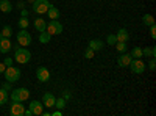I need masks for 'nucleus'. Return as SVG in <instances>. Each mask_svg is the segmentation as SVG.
<instances>
[{"mask_svg": "<svg viewBox=\"0 0 156 116\" xmlns=\"http://www.w3.org/2000/svg\"><path fill=\"white\" fill-rule=\"evenodd\" d=\"M55 107H56L58 110H62L64 107H66V99H64V97L56 99V100H55Z\"/></svg>", "mask_w": 156, "mask_h": 116, "instance_id": "25", "label": "nucleus"}, {"mask_svg": "<svg viewBox=\"0 0 156 116\" xmlns=\"http://www.w3.org/2000/svg\"><path fill=\"white\" fill-rule=\"evenodd\" d=\"M142 55H145V57H154L156 55V47H145V49H142Z\"/></svg>", "mask_w": 156, "mask_h": 116, "instance_id": "21", "label": "nucleus"}, {"mask_svg": "<svg viewBox=\"0 0 156 116\" xmlns=\"http://www.w3.org/2000/svg\"><path fill=\"white\" fill-rule=\"evenodd\" d=\"M27 14H28V11L22 8V17H27Z\"/></svg>", "mask_w": 156, "mask_h": 116, "instance_id": "37", "label": "nucleus"}, {"mask_svg": "<svg viewBox=\"0 0 156 116\" xmlns=\"http://www.w3.org/2000/svg\"><path fill=\"white\" fill-rule=\"evenodd\" d=\"M128 68L131 69V72H133V74H142V72L145 71V68H147V66H145V63L142 61L140 58H133Z\"/></svg>", "mask_w": 156, "mask_h": 116, "instance_id": "5", "label": "nucleus"}, {"mask_svg": "<svg viewBox=\"0 0 156 116\" xmlns=\"http://www.w3.org/2000/svg\"><path fill=\"white\" fill-rule=\"evenodd\" d=\"M115 38H117V41H120V43H126L129 39V35H128V32L125 28H120L119 32H117Z\"/></svg>", "mask_w": 156, "mask_h": 116, "instance_id": "14", "label": "nucleus"}, {"mask_svg": "<svg viewBox=\"0 0 156 116\" xmlns=\"http://www.w3.org/2000/svg\"><path fill=\"white\" fill-rule=\"evenodd\" d=\"M30 97V91L27 88H17L11 93V100H19V102H23Z\"/></svg>", "mask_w": 156, "mask_h": 116, "instance_id": "4", "label": "nucleus"}, {"mask_svg": "<svg viewBox=\"0 0 156 116\" xmlns=\"http://www.w3.org/2000/svg\"><path fill=\"white\" fill-rule=\"evenodd\" d=\"M12 49V44L9 41V38H2L0 39V54H8Z\"/></svg>", "mask_w": 156, "mask_h": 116, "instance_id": "11", "label": "nucleus"}, {"mask_svg": "<svg viewBox=\"0 0 156 116\" xmlns=\"http://www.w3.org/2000/svg\"><path fill=\"white\" fill-rule=\"evenodd\" d=\"M51 116H61V110H56L55 113H50Z\"/></svg>", "mask_w": 156, "mask_h": 116, "instance_id": "36", "label": "nucleus"}, {"mask_svg": "<svg viewBox=\"0 0 156 116\" xmlns=\"http://www.w3.org/2000/svg\"><path fill=\"white\" fill-rule=\"evenodd\" d=\"M28 25H30V22H28L27 17H20V19H19V27H20V28H25V30H27Z\"/></svg>", "mask_w": 156, "mask_h": 116, "instance_id": "27", "label": "nucleus"}, {"mask_svg": "<svg viewBox=\"0 0 156 116\" xmlns=\"http://www.w3.org/2000/svg\"><path fill=\"white\" fill-rule=\"evenodd\" d=\"M5 79H6V82H9V83H14V82H17L19 79H20V69L19 68H12V66H8L6 69H5Z\"/></svg>", "mask_w": 156, "mask_h": 116, "instance_id": "3", "label": "nucleus"}, {"mask_svg": "<svg viewBox=\"0 0 156 116\" xmlns=\"http://www.w3.org/2000/svg\"><path fill=\"white\" fill-rule=\"evenodd\" d=\"M129 55H131V58H140V57H144V55H142V49L140 47H134Z\"/></svg>", "mask_w": 156, "mask_h": 116, "instance_id": "23", "label": "nucleus"}, {"mask_svg": "<svg viewBox=\"0 0 156 116\" xmlns=\"http://www.w3.org/2000/svg\"><path fill=\"white\" fill-rule=\"evenodd\" d=\"M31 58V54H30V50L28 49H25V47H17L16 49V54H14V60L20 64H25V63H28Z\"/></svg>", "mask_w": 156, "mask_h": 116, "instance_id": "1", "label": "nucleus"}, {"mask_svg": "<svg viewBox=\"0 0 156 116\" xmlns=\"http://www.w3.org/2000/svg\"><path fill=\"white\" fill-rule=\"evenodd\" d=\"M131 55L129 54H122V55H119V58H117V63H119V66H122V68H126V66H129V63H131Z\"/></svg>", "mask_w": 156, "mask_h": 116, "instance_id": "13", "label": "nucleus"}, {"mask_svg": "<svg viewBox=\"0 0 156 116\" xmlns=\"http://www.w3.org/2000/svg\"><path fill=\"white\" fill-rule=\"evenodd\" d=\"M45 30H47L51 36H53V35H61V33H62V24L58 22V19H56V21H51V22L47 25Z\"/></svg>", "mask_w": 156, "mask_h": 116, "instance_id": "7", "label": "nucleus"}, {"mask_svg": "<svg viewBox=\"0 0 156 116\" xmlns=\"http://www.w3.org/2000/svg\"><path fill=\"white\" fill-rule=\"evenodd\" d=\"M8 100H9L8 91H6L5 88H0V105H5V104H8Z\"/></svg>", "mask_w": 156, "mask_h": 116, "instance_id": "18", "label": "nucleus"}, {"mask_svg": "<svg viewBox=\"0 0 156 116\" xmlns=\"http://www.w3.org/2000/svg\"><path fill=\"white\" fill-rule=\"evenodd\" d=\"M3 63H5V66H6V68H8V66H12V58H9V57H8V58H5V61H3Z\"/></svg>", "mask_w": 156, "mask_h": 116, "instance_id": "32", "label": "nucleus"}, {"mask_svg": "<svg viewBox=\"0 0 156 116\" xmlns=\"http://www.w3.org/2000/svg\"><path fill=\"white\" fill-rule=\"evenodd\" d=\"M47 14H48V17H50L51 21H56V19L59 17V9L51 5V6L48 8V11H47Z\"/></svg>", "mask_w": 156, "mask_h": 116, "instance_id": "16", "label": "nucleus"}, {"mask_svg": "<svg viewBox=\"0 0 156 116\" xmlns=\"http://www.w3.org/2000/svg\"><path fill=\"white\" fill-rule=\"evenodd\" d=\"M36 77H37L39 82H48L50 80V72H48L47 68H37Z\"/></svg>", "mask_w": 156, "mask_h": 116, "instance_id": "9", "label": "nucleus"}, {"mask_svg": "<svg viewBox=\"0 0 156 116\" xmlns=\"http://www.w3.org/2000/svg\"><path fill=\"white\" fill-rule=\"evenodd\" d=\"M3 35V38H11V35H12V30H11V27L9 25H5V27L2 28V32H0Z\"/></svg>", "mask_w": 156, "mask_h": 116, "instance_id": "26", "label": "nucleus"}, {"mask_svg": "<svg viewBox=\"0 0 156 116\" xmlns=\"http://www.w3.org/2000/svg\"><path fill=\"white\" fill-rule=\"evenodd\" d=\"M148 69H150V71H154V69H156V61H154V57H151V61L148 63Z\"/></svg>", "mask_w": 156, "mask_h": 116, "instance_id": "30", "label": "nucleus"}, {"mask_svg": "<svg viewBox=\"0 0 156 116\" xmlns=\"http://www.w3.org/2000/svg\"><path fill=\"white\" fill-rule=\"evenodd\" d=\"M3 88L6 89V91H8V89H11V83L9 82H6V83H3Z\"/></svg>", "mask_w": 156, "mask_h": 116, "instance_id": "34", "label": "nucleus"}, {"mask_svg": "<svg viewBox=\"0 0 156 116\" xmlns=\"http://www.w3.org/2000/svg\"><path fill=\"white\" fill-rule=\"evenodd\" d=\"M27 2H28V3H33V2H34V0H27Z\"/></svg>", "mask_w": 156, "mask_h": 116, "instance_id": "40", "label": "nucleus"}, {"mask_svg": "<svg viewBox=\"0 0 156 116\" xmlns=\"http://www.w3.org/2000/svg\"><path fill=\"white\" fill-rule=\"evenodd\" d=\"M50 6L51 5H50L48 0H34V2L31 3V8H33V11L36 13V14H44V13L48 11Z\"/></svg>", "mask_w": 156, "mask_h": 116, "instance_id": "2", "label": "nucleus"}, {"mask_svg": "<svg viewBox=\"0 0 156 116\" xmlns=\"http://www.w3.org/2000/svg\"><path fill=\"white\" fill-rule=\"evenodd\" d=\"M11 9H12L11 2H8V0H2V2H0V11H3V13H9Z\"/></svg>", "mask_w": 156, "mask_h": 116, "instance_id": "20", "label": "nucleus"}, {"mask_svg": "<svg viewBox=\"0 0 156 116\" xmlns=\"http://www.w3.org/2000/svg\"><path fill=\"white\" fill-rule=\"evenodd\" d=\"M23 114H25V116H33V113H31V110H30V108H28V110H25V111H23Z\"/></svg>", "mask_w": 156, "mask_h": 116, "instance_id": "35", "label": "nucleus"}, {"mask_svg": "<svg viewBox=\"0 0 156 116\" xmlns=\"http://www.w3.org/2000/svg\"><path fill=\"white\" fill-rule=\"evenodd\" d=\"M8 2H11V0H8Z\"/></svg>", "mask_w": 156, "mask_h": 116, "instance_id": "41", "label": "nucleus"}, {"mask_svg": "<svg viewBox=\"0 0 156 116\" xmlns=\"http://www.w3.org/2000/svg\"><path fill=\"white\" fill-rule=\"evenodd\" d=\"M70 97V93L69 91H64V99H69Z\"/></svg>", "mask_w": 156, "mask_h": 116, "instance_id": "38", "label": "nucleus"}, {"mask_svg": "<svg viewBox=\"0 0 156 116\" xmlns=\"http://www.w3.org/2000/svg\"><path fill=\"white\" fill-rule=\"evenodd\" d=\"M34 28H36V30H39V32H44V30L47 28V22H45L42 17L34 19Z\"/></svg>", "mask_w": 156, "mask_h": 116, "instance_id": "15", "label": "nucleus"}, {"mask_svg": "<svg viewBox=\"0 0 156 116\" xmlns=\"http://www.w3.org/2000/svg\"><path fill=\"white\" fill-rule=\"evenodd\" d=\"M150 35H151L153 39L156 38V27H154V24H153V25H150Z\"/></svg>", "mask_w": 156, "mask_h": 116, "instance_id": "31", "label": "nucleus"}, {"mask_svg": "<svg viewBox=\"0 0 156 116\" xmlns=\"http://www.w3.org/2000/svg\"><path fill=\"white\" fill-rule=\"evenodd\" d=\"M55 96L51 94V93H45L44 96H42V105L44 107H47V108H50V107H55Z\"/></svg>", "mask_w": 156, "mask_h": 116, "instance_id": "10", "label": "nucleus"}, {"mask_svg": "<svg viewBox=\"0 0 156 116\" xmlns=\"http://www.w3.org/2000/svg\"><path fill=\"white\" fill-rule=\"evenodd\" d=\"M114 46H115V49H117V52H120V54L126 52V43H120V41H117Z\"/></svg>", "mask_w": 156, "mask_h": 116, "instance_id": "24", "label": "nucleus"}, {"mask_svg": "<svg viewBox=\"0 0 156 116\" xmlns=\"http://www.w3.org/2000/svg\"><path fill=\"white\" fill-rule=\"evenodd\" d=\"M41 35H39V41H41L42 44H47V43H50V38H51V35L47 32V30H44V32H39Z\"/></svg>", "mask_w": 156, "mask_h": 116, "instance_id": "19", "label": "nucleus"}, {"mask_svg": "<svg viewBox=\"0 0 156 116\" xmlns=\"http://www.w3.org/2000/svg\"><path fill=\"white\" fill-rule=\"evenodd\" d=\"M23 111H25V107L22 105V102H19V100H12L9 113H11L12 116H22Z\"/></svg>", "mask_w": 156, "mask_h": 116, "instance_id": "8", "label": "nucleus"}, {"mask_svg": "<svg viewBox=\"0 0 156 116\" xmlns=\"http://www.w3.org/2000/svg\"><path fill=\"white\" fill-rule=\"evenodd\" d=\"M30 110L33 114H42L44 111V105H42V102H39V100H33L31 104H30Z\"/></svg>", "mask_w": 156, "mask_h": 116, "instance_id": "12", "label": "nucleus"}, {"mask_svg": "<svg viewBox=\"0 0 156 116\" xmlns=\"http://www.w3.org/2000/svg\"><path fill=\"white\" fill-rule=\"evenodd\" d=\"M23 6H25V5H23V3H22V2H19V3H17V8H19V9H22V8H23Z\"/></svg>", "mask_w": 156, "mask_h": 116, "instance_id": "39", "label": "nucleus"}, {"mask_svg": "<svg viewBox=\"0 0 156 116\" xmlns=\"http://www.w3.org/2000/svg\"><path fill=\"white\" fill-rule=\"evenodd\" d=\"M142 22H144L147 27H150V25H153L154 24V17L151 16V14H145L144 17H142Z\"/></svg>", "mask_w": 156, "mask_h": 116, "instance_id": "22", "label": "nucleus"}, {"mask_svg": "<svg viewBox=\"0 0 156 116\" xmlns=\"http://www.w3.org/2000/svg\"><path fill=\"white\" fill-rule=\"evenodd\" d=\"M0 2H2V0H0Z\"/></svg>", "mask_w": 156, "mask_h": 116, "instance_id": "42", "label": "nucleus"}, {"mask_svg": "<svg viewBox=\"0 0 156 116\" xmlns=\"http://www.w3.org/2000/svg\"><path fill=\"white\" fill-rule=\"evenodd\" d=\"M94 54H95L94 50L90 49V47H87V49H86V52H84V57H86L87 60H90V58H94Z\"/></svg>", "mask_w": 156, "mask_h": 116, "instance_id": "29", "label": "nucleus"}, {"mask_svg": "<svg viewBox=\"0 0 156 116\" xmlns=\"http://www.w3.org/2000/svg\"><path fill=\"white\" fill-rule=\"evenodd\" d=\"M106 43H108L109 46H114V44L117 43V38H115V35H108V38H106Z\"/></svg>", "mask_w": 156, "mask_h": 116, "instance_id": "28", "label": "nucleus"}, {"mask_svg": "<svg viewBox=\"0 0 156 116\" xmlns=\"http://www.w3.org/2000/svg\"><path fill=\"white\" fill-rule=\"evenodd\" d=\"M17 43H19V46H22V47L30 46V44H31V35L25 30V28H20L19 33H17Z\"/></svg>", "mask_w": 156, "mask_h": 116, "instance_id": "6", "label": "nucleus"}, {"mask_svg": "<svg viewBox=\"0 0 156 116\" xmlns=\"http://www.w3.org/2000/svg\"><path fill=\"white\" fill-rule=\"evenodd\" d=\"M103 46H105V44H103V41H100V39H92V41L89 43V47L92 49L94 52H97V50H101Z\"/></svg>", "mask_w": 156, "mask_h": 116, "instance_id": "17", "label": "nucleus"}, {"mask_svg": "<svg viewBox=\"0 0 156 116\" xmlns=\"http://www.w3.org/2000/svg\"><path fill=\"white\" fill-rule=\"evenodd\" d=\"M5 69H6L5 63H0V74H3V72H5Z\"/></svg>", "mask_w": 156, "mask_h": 116, "instance_id": "33", "label": "nucleus"}]
</instances>
